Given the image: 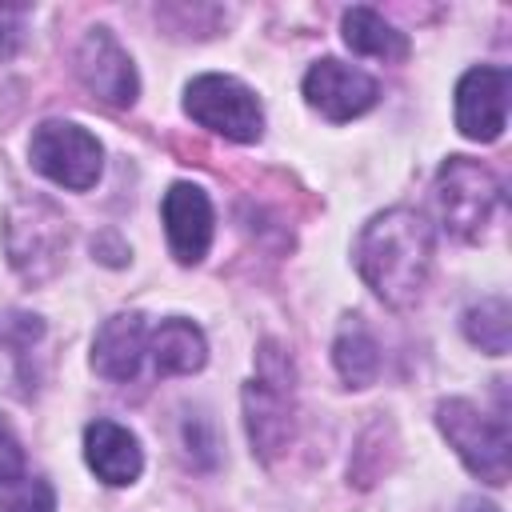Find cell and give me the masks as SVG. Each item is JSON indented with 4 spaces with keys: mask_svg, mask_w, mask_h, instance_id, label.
Here are the masks:
<instances>
[{
    "mask_svg": "<svg viewBox=\"0 0 512 512\" xmlns=\"http://www.w3.org/2000/svg\"><path fill=\"white\" fill-rule=\"evenodd\" d=\"M352 256L364 284L384 304L412 308L432 272V228L412 208H388L364 224Z\"/></svg>",
    "mask_w": 512,
    "mask_h": 512,
    "instance_id": "obj_1",
    "label": "cell"
},
{
    "mask_svg": "<svg viewBox=\"0 0 512 512\" xmlns=\"http://www.w3.org/2000/svg\"><path fill=\"white\" fill-rule=\"evenodd\" d=\"M4 248L8 264L24 280H48L68 252V220L44 196H24L4 216Z\"/></svg>",
    "mask_w": 512,
    "mask_h": 512,
    "instance_id": "obj_2",
    "label": "cell"
},
{
    "mask_svg": "<svg viewBox=\"0 0 512 512\" xmlns=\"http://www.w3.org/2000/svg\"><path fill=\"white\" fill-rule=\"evenodd\" d=\"M444 440L456 448L464 468L488 484H504L512 468V440L504 416H484L472 400H444L436 408Z\"/></svg>",
    "mask_w": 512,
    "mask_h": 512,
    "instance_id": "obj_3",
    "label": "cell"
},
{
    "mask_svg": "<svg viewBox=\"0 0 512 512\" xmlns=\"http://www.w3.org/2000/svg\"><path fill=\"white\" fill-rule=\"evenodd\" d=\"M500 204V180L472 156H448L436 172V212L460 240H480Z\"/></svg>",
    "mask_w": 512,
    "mask_h": 512,
    "instance_id": "obj_4",
    "label": "cell"
},
{
    "mask_svg": "<svg viewBox=\"0 0 512 512\" xmlns=\"http://www.w3.org/2000/svg\"><path fill=\"white\" fill-rule=\"evenodd\" d=\"M184 112L224 136V140H236V144H252L260 140L264 132V112H260V100L248 84H240L236 76H220V72H204L196 76L188 88H184Z\"/></svg>",
    "mask_w": 512,
    "mask_h": 512,
    "instance_id": "obj_5",
    "label": "cell"
},
{
    "mask_svg": "<svg viewBox=\"0 0 512 512\" xmlns=\"http://www.w3.org/2000/svg\"><path fill=\"white\" fill-rule=\"evenodd\" d=\"M28 160L52 184L88 192L100 180L104 148L88 128H80L72 120H44L28 140Z\"/></svg>",
    "mask_w": 512,
    "mask_h": 512,
    "instance_id": "obj_6",
    "label": "cell"
},
{
    "mask_svg": "<svg viewBox=\"0 0 512 512\" xmlns=\"http://www.w3.org/2000/svg\"><path fill=\"white\" fill-rule=\"evenodd\" d=\"M508 92H512V72L496 64L468 68L456 84V128L468 140H496L508 124Z\"/></svg>",
    "mask_w": 512,
    "mask_h": 512,
    "instance_id": "obj_7",
    "label": "cell"
},
{
    "mask_svg": "<svg viewBox=\"0 0 512 512\" xmlns=\"http://www.w3.org/2000/svg\"><path fill=\"white\" fill-rule=\"evenodd\" d=\"M376 96H380L376 80L368 72H360L356 64H344L336 56H324L304 72V100L336 124L368 112L376 104Z\"/></svg>",
    "mask_w": 512,
    "mask_h": 512,
    "instance_id": "obj_8",
    "label": "cell"
},
{
    "mask_svg": "<svg viewBox=\"0 0 512 512\" xmlns=\"http://www.w3.org/2000/svg\"><path fill=\"white\" fill-rule=\"evenodd\" d=\"M76 76L84 80L88 92H96L104 104L128 108L140 92L132 56L116 44V36L108 28H88L80 48H76Z\"/></svg>",
    "mask_w": 512,
    "mask_h": 512,
    "instance_id": "obj_9",
    "label": "cell"
},
{
    "mask_svg": "<svg viewBox=\"0 0 512 512\" xmlns=\"http://www.w3.org/2000/svg\"><path fill=\"white\" fill-rule=\"evenodd\" d=\"M244 424L252 448L272 460L292 440V384L288 372H260L244 384Z\"/></svg>",
    "mask_w": 512,
    "mask_h": 512,
    "instance_id": "obj_10",
    "label": "cell"
},
{
    "mask_svg": "<svg viewBox=\"0 0 512 512\" xmlns=\"http://www.w3.org/2000/svg\"><path fill=\"white\" fill-rule=\"evenodd\" d=\"M164 216V232H168V248L180 264H200L208 244H212V200L200 184H172L164 192L160 204Z\"/></svg>",
    "mask_w": 512,
    "mask_h": 512,
    "instance_id": "obj_11",
    "label": "cell"
},
{
    "mask_svg": "<svg viewBox=\"0 0 512 512\" xmlns=\"http://www.w3.org/2000/svg\"><path fill=\"white\" fill-rule=\"evenodd\" d=\"M148 352V328L140 312H116L100 324L96 340H92V368L104 380H132L140 372V360Z\"/></svg>",
    "mask_w": 512,
    "mask_h": 512,
    "instance_id": "obj_12",
    "label": "cell"
},
{
    "mask_svg": "<svg viewBox=\"0 0 512 512\" xmlns=\"http://www.w3.org/2000/svg\"><path fill=\"white\" fill-rule=\"evenodd\" d=\"M84 460L112 488H124L144 472L140 440L116 420H92L84 428Z\"/></svg>",
    "mask_w": 512,
    "mask_h": 512,
    "instance_id": "obj_13",
    "label": "cell"
},
{
    "mask_svg": "<svg viewBox=\"0 0 512 512\" xmlns=\"http://www.w3.org/2000/svg\"><path fill=\"white\" fill-rule=\"evenodd\" d=\"M148 352H152V364L160 376H188V372H200L204 360H208V344H204V332L184 320V316H172L164 320L152 340H148Z\"/></svg>",
    "mask_w": 512,
    "mask_h": 512,
    "instance_id": "obj_14",
    "label": "cell"
},
{
    "mask_svg": "<svg viewBox=\"0 0 512 512\" xmlns=\"http://www.w3.org/2000/svg\"><path fill=\"white\" fill-rule=\"evenodd\" d=\"M332 360H336V372L344 376L348 388H368L376 384L380 376V344L376 336L368 332L364 320H344L340 332H336V344H332Z\"/></svg>",
    "mask_w": 512,
    "mask_h": 512,
    "instance_id": "obj_15",
    "label": "cell"
},
{
    "mask_svg": "<svg viewBox=\"0 0 512 512\" xmlns=\"http://www.w3.org/2000/svg\"><path fill=\"white\" fill-rule=\"evenodd\" d=\"M344 44L356 56H376V60H404L408 56V36L396 32L380 12L372 8H348L344 20Z\"/></svg>",
    "mask_w": 512,
    "mask_h": 512,
    "instance_id": "obj_16",
    "label": "cell"
},
{
    "mask_svg": "<svg viewBox=\"0 0 512 512\" xmlns=\"http://www.w3.org/2000/svg\"><path fill=\"white\" fill-rule=\"evenodd\" d=\"M464 336L480 352L504 356L508 352V340H512V308H508V300L504 296H484L480 304H472L464 312Z\"/></svg>",
    "mask_w": 512,
    "mask_h": 512,
    "instance_id": "obj_17",
    "label": "cell"
},
{
    "mask_svg": "<svg viewBox=\"0 0 512 512\" xmlns=\"http://www.w3.org/2000/svg\"><path fill=\"white\" fill-rule=\"evenodd\" d=\"M0 512H56V492L44 476H20L0 484Z\"/></svg>",
    "mask_w": 512,
    "mask_h": 512,
    "instance_id": "obj_18",
    "label": "cell"
},
{
    "mask_svg": "<svg viewBox=\"0 0 512 512\" xmlns=\"http://www.w3.org/2000/svg\"><path fill=\"white\" fill-rule=\"evenodd\" d=\"M24 476V448L12 432V424L0 416V484H12Z\"/></svg>",
    "mask_w": 512,
    "mask_h": 512,
    "instance_id": "obj_19",
    "label": "cell"
},
{
    "mask_svg": "<svg viewBox=\"0 0 512 512\" xmlns=\"http://www.w3.org/2000/svg\"><path fill=\"white\" fill-rule=\"evenodd\" d=\"M4 16H8V12H0V60H4V56H12V52H16V44H20V28H16V24H8Z\"/></svg>",
    "mask_w": 512,
    "mask_h": 512,
    "instance_id": "obj_20",
    "label": "cell"
},
{
    "mask_svg": "<svg viewBox=\"0 0 512 512\" xmlns=\"http://www.w3.org/2000/svg\"><path fill=\"white\" fill-rule=\"evenodd\" d=\"M464 512H500V508H496V504H488V500H480V504H468Z\"/></svg>",
    "mask_w": 512,
    "mask_h": 512,
    "instance_id": "obj_21",
    "label": "cell"
}]
</instances>
